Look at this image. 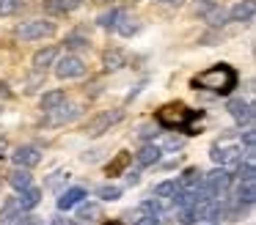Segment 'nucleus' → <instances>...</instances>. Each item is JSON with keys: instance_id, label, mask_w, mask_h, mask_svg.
<instances>
[{"instance_id": "nucleus-1", "label": "nucleus", "mask_w": 256, "mask_h": 225, "mask_svg": "<svg viewBox=\"0 0 256 225\" xmlns=\"http://www.w3.org/2000/svg\"><path fill=\"white\" fill-rule=\"evenodd\" d=\"M237 82H240V74L228 63H215V66H210V69H204L201 74L193 77V88H204V91L220 93V96L232 93L237 88Z\"/></svg>"}, {"instance_id": "nucleus-2", "label": "nucleus", "mask_w": 256, "mask_h": 225, "mask_svg": "<svg viewBox=\"0 0 256 225\" xmlns=\"http://www.w3.org/2000/svg\"><path fill=\"white\" fill-rule=\"evenodd\" d=\"M204 118L201 110H190L182 102H171L166 107L157 110V124L166 126V129H184L188 135H193V121Z\"/></svg>"}, {"instance_id": "nucleus-3", "label": "nucleus", "mask_w": 256, "mask_h": 225, "mask_svg": "<svg viewBox=\"0 0 256 225\" xmlns=\"http://www.w3.org/2000/svg\"><path fill=\"white\" fill-rule=\"evenodd\" d=\"M201 184H204V190L210 198H223L228 192V187H232V173H228L226 168H218V170H212V173H206L204 179H201Z\"/></svg>"}, {"instance_id": "nucleus-4", "label": "nucleus", "mask_w": 256, "mask_h": 225, "mask_svg": "<svg viewBox=\"0 0 256 225\" xmlns=\"http://www.w3.org/2000/svg\"><path fill=\"white\" fill-rule=\"evenodd\" d=\"M56 33V22H47V19H30V22H22L17 30V36L22 41H36V38H44V36H52Z\"/></svg>"}, {"instance_id": "nucleus-5", "label": "nucleus", "mask_w": 256, "mask_h": 225, "mask_svg": "<svg viewBox=\"0 0 256 225\" xmlns=\"http://www.w3.org/2000/svg\"><path fill=\"white\" fill-rule=\"evenodd\" d=\"M56 74L61 77V80H74V77H83V74H86L83 58H78V55L66 52V55H64V58L56 63Z\"/></svg>"}, {"instance_id": "nucleus-6", "label": "nucleus", "mask_w": 256, "mask_h": 225, "mask_svg": "<svg viewBox=\"0 0 256 225\" xmlns=\"http://www.w3.org/2000/svg\"><path fill=\"white\" fill-rule=\"evenodd\" d=\"M118 118H122V110H116V113H100V115H94V118L88 121L86 132H88V137H100L102 132H108Z\"/></svg>"}, {"instance_id": "nucleus-7", "label": "nucleus", "mask_w": 256, "mask_h": 225, "mask_svg": "<svg viewBox=\"0 0 256 225\" xmlns=\"http://www.w3.org/2000/svg\"><path fill=\"white\" fill-rule=\"evenodd\" d=\"M12 159H14V165L17 168H36V165L42 162V151L36 146H20L17 151L12 154Z\"/></svg>"}, {"instance_id": "nucleus-8", "label": "nucleus", "mask_w": 256, "mask_h": 225, "mask_svg": "<svg viewBox=\"0 0 256 225\" xmlns=\"http://www.w3.org/2000/svg\"><path fill=\"white\" fill-rule=\"evenodd\" d=\"M226 110L232 113V118L237 121L240 126H248L250 121H254V107H250V102H245V99H232V102L226 104Z\"/></svg>"}, {"instance_id": "nucleus-9", "label": "nucleus", "mask_w": 256, "mask_h": 225, "mask_svg": "<svg viewBox=\"0 0 256 225\" xmlns=\"http://www.w3.org/2000/svg\"><path fill=\"white\" fill-rule=\"evenodd\" d=\"M254 11H256V3L254 0H240L237 5H232V11H228V19L232 22H254Z\"/></svg>"}, {"instance_id": "nucleus-10", "label": "nucleus", "mask_w": 256, "mask_h": 225, "mask_svg": "<svg viewBox=\"0 0 256 225\" xmlns=\"http://www.w3.org/2000/svg\"><path fill=\"white\" fill-rule=\"evenodd\" d=\"M78 113H80V110L74 107V104H66V102H64L61 107H56V110H50V113H47V115H50V118H47V124H50V126L66 124V121H74V118H78Z\"/></svg>"}, {"instance_id": "nucleus-11", "label": "nucleus", "mask_w": 256, "mask_h": 225, "mask_svg": "<svg viewBox=\"0 0 256 225\" xmlns=\"http://www.w3.org/2000/svg\"><path fill=\"white\" fill-rule=\"evenodd\" d=\"M212 162H218L223 168V165H228V162H240V148L237 146H212Z\"/></svg>"}, {"instance_id": "nucleus-12", "label": "nucleus", "mask_w": 256, "mask_h": 225, "mask_svg": "<svg viewBox=\"0 0 256 225\" xmlns=\"http://www.w3.org/2000/svg\"><path fill=\"white\" fill-rule=\"evenodd\" d=\"M83 198H86V190H80V187H72V190L61 192V198H58V212H69V209H74Z\"/></svg>"}, {"instance_id": "nucleus-13", "label": "nucleus", "mask_w": 256, "mask_h": 225, "mask_svg": "<svg viewBox=\"0 0 256 225\" xmlns=\"http://www.w3.org/2000/svg\"><path fill=\"white\" fill-rule=\"evenodd\" d=\"M116 30L122 33L124 38H130V36H135V33L140 30V25H138V19H135V16H130V14H124V11H118Z\"/></svg>"}, {"instance_id": "nucleus-14", "label": "nucleus", "mask_w": 256, "mask_h": 225, "mask_svg": "<svg viewBox=\"0 0 256 225\" xmlns=\"http://www.w3.org/2000/svg\"><path fill=\"white\" fill-rule=\"evenodd\" d=\"M30 181H34V176H30V170H28V168H17V170H12V173H8V184H12L17 192L28 190Z\"/></svg>"}, {"instance_id": "nucleus-15", "label": "nucleus", "mask_w": 256, "mask_h": 225, "mask_svg": "<svg viewBox=\"0 0 256 225\" xmlns=\"http://www.w3.org/2000/svg\"><path fill=\"white\" fill-rule=\"evenodd\" d=\"M20 214H22V209H20L17 198H8L0 209V225H12L14 220H20Z\"/></svg>"}, {"instance_id": "nucleus-16", "label": "nucleus", "mask_w": 256, "mask_h": 225, "mask_svg": "<svg viewBox=\"0 0 256 225\" xmlns=\"http://www.w3.org/2000/svg\"><path fill=\"white\" fill-rule=\"evenodd\" d=\"M39 201H42V190H36L34 184H30L28 190H22V192H20V198H17V203H20V209H22V212L36 209V206H39Z\"/></svg>"}, {"instance_id": "nucleus-17", "label": "nucleus", "mask_w": 256, "mask_h": 225, "mask_svg": "<svg viewBox=\"0 0 256 225\" xmlns=\"http://www.w3.org/2000/svg\"><path fill=\"white\" fill-rule=\"evenodd\" d=\"M162 148L154 146V143H146V146H140V151L135 154V159H138V165H154L157 159H160Z\"/></svg>"}, {"instance_id": "nucleus-18", "label": "nucleus", "mask_w": 256, "mask_h": 225, "mask_svg": "<svg viewBox=\"0 0 256 225\" xmlns=\"http://www.w3.org/2000/svg\"><path fill=\"white\" fill-rule=\"evenodd\" d=\"M56 55H58V49H56V47H44V49H39V52L34 55V69H36V71H44L47 66L56 63Z\"/></svg>"}, {"instance_id": "nucleus-19", "label": "nucleus", "mask_w": 256, "mask_h": 225, "mask_svg": "<svg viewBox=\"0 0 256 225\" xmlns=\"http://www.w3.org/2000/svg\"><path fill=\"white\" fill-rule=\"evenodd\" d=\"M124 63H127V58H124L122 49H108V52L102 55V66H105L108 71H118Z\"/></svg>"}, {"instance_id": "nucleus-20", "label": "nucleus", "mask_w": 256, "mask_h": 225, "mask_svg": "<svg viewBox=\"0 0 256 225\" xmlns=\"http://www.w3.org/2000/svg\"><path fill=\"white\" fill-rule=\"evenodd\" d=\"M64 102H66V91H47L44 96H42V110L50 113V110L61 107Z\"/></svg>"}, {"instance_id": "nucleus-21", "label": "nucleus", "mask_w": 256, "mask_h": 225, "mask_svg": "<svg viewBox=\"0 0 256 225\" xmlns=\"http://www.w3.org/2000/svg\"><path fill=\"white\" fill-rule=\"evenodd\" d=\"M179 184V190H190V187H198L201 184V170L198 168H188L182 173V179L176 181Z\"/></svg>"}, {"instance_id": "nucleus-22", "label": "nucleus", "mask_w": 256, "mask_h": 225, "mask_svg": "<svg viewBox=\"0 0 256 225\" xmlns=\"http://www.w3.org/2000/svg\"><path fill=\"white\" fill-rule=\"evenodd\" d=\"M204 19L210 22L212 27H220V25H226V19H228V11H226V8H220V5H212V8L204 14Z\"/></svg>"}, {"instance_id": "nucleus-23", "label": "nucleus", "mask_w": 256, "mask_h": 225, "mask_svg": "<svg viewBox=\"0 0 256 225\" xmlns=\"http://www.w3.org/2000/svg\"><path fill=\"white\" fill-rule=\"evenodd\" d=\"M254 198H256L254 181H240V192H237V201L242 203V206H254Z\"/></svg>"}, {"instance_id": "nucleus-24", "label": "nucleus", "mask_w": 256, "mask_h": 225, "mask_svg": "<svg viewBox=\"0 0 256 225\" xmlns=\"http://www.w3.org/2000/svg\"><path fill=\"white\" fill-rule=\"evenodd\" d=\"M130 159H132V154H130V151H122V154L116 157V162H110V165H108V176H116V173H122V170L130 165Z\"/></svg>"}, {"instance_id": "nucleus-25", "label": "nucleus", "mask_w": 256, "mask_h": 225, "mask_svg": "<svg viewBox=\"0 0 256 225\" xmlns=\"http://www.w3.org/2000/svg\"><path fill=\"white\" fill-rule=\"evenodd\" d=\"M96 198H102V201H118V198H122V187H116V184H102L100 190H96Z\"/></svg>"}, {"instance_id": "nucleus-26", "label": "nucleus", "mask_w": 256, "mask_h": 225, "mask_svg": "<svg viewBox=\"0 0 256 225\" xmlns=\"http://www.w3.org/2000/svg\"><path fill=\"white\" fill-rule=\"evenodd\" d=\"M42 85H44V71H36L34 69V74L25 80V93H36Z\"/></svg>"}, {"instance_id": "nucleus-27", "label": "nucleus", "mask_w": 256, "mask_h": 225, "mask_svg": "<svg viewBox=\"0 0 256 225\" xmlns=\"http://www.w3.org/2000/svg\"><path fill=\"white\" fill-rule=\"evenodd\" d=\"M42 5H44V11H47V14H52V16H61V14H66V11H69V5L64 3V0H44Z\"/></svg>"}, {"instance_id": "nucleus-28", "label": "nucleus", "mask_w": 256, "mask_h": 225, "mask_svg": "<svg viewBox=\"0 0 256 225\" xmlns=\"http://www.w3.org/2000/svg\"><path fill=\"white\" fill-rule=\"evenodd\" d=\"M237 179L240 181H254L256 179V168H254V159H248V162H240V170H237Z\"/></svg>"}, {"instance_id": "nucleus-29", "label": "nucleus", "mask_w": 256, "mask_h": 225, "mask_svg": "<svg viewBox=\"0 0 256 225\" xmlns=\"http://www.w3.org/2000/svg\"><path fill=\"white\" fill-rule=\"evenodd\" d=\"M176 190H179L176 181H162V184L154 187V195L157 198H174V192H176Z\"/></svg>"}, {"instance_id": "nucleus-30", "label": "nucleus", "mask_w": 256, "mask_h": 225, "mask_svg": "<svg viewBox=\"0 0 256 225\" xmlns=\"http://www.w3.org/2000/svg\"><path fill=\"white\" fill-rule=\"evenodd\" d=\"M116 19H118V8H110V11L96 16V22H100L102 27H116Z\"/></svg>"}, {"instance_id": "nucleus-31", "label": "nucleus", "mask_w": 256, "mask_h": 225, "mask_svg": "<svg viewBox=\"0 0 256 225\" xmlns=\"http://www.w3.org/2000/svg\"><path fill=\"white\" fill-rule=\"evenodd\" d=\"M100 206L96 203H88V206H83L80 209V214H78V220H83V223H91V217H100Z\"/></svg>"}, {"instance_id": "nucleus-32", "label": "nucleus", "mask_w": 256, "mask_h": 225, "mask_svg": "<svg viewBox=\"0 0 256 225\" xmlns=\"http://www.w3.org/2000/svg\"><path fill=\"white\" fill-rule=\"evenodd\" d=\"M66 44L69 49H83V47H88V38H83V36H78V33H72V36H66Z\"/></svg>"}, {"instance_id": "nucleus-33", "label": "nucleus", "mask_w": 256, "mask_h": 225, "mask_svg": "<svg viewBox=\"0 0 256 225\" xmlns=\"http://www.w3.org/2000/svg\"><path fill=\"white\" fill-rule=\"evenodd\" d=\"M179 223H182V225H193V223H196V209H193V206L179 209Z\"/></svg>"}, {"instance_id": "nucleus-34", "label": "nucleus", "mask_w": 256, "mask_h": 225, "mask_svg": "<svg viewBox=\"0 0 256 225\" xmlns=\"http://www.w3.org/2000/svg\"><path fill=\"white\" fill-rule=\"evenodd\" d=\"M17 11V0H0V16H12Z\"/></svg>"}, {"instance_id": "nucleus-35", "label": "nucleus", "mask_w": 256, "mask_h": 225, "mask_svg": "<svg viewBox=\"0 0 256 225\" xmlns=\"http://www.w3.org/2000/svg\"><path fill=\"white\" fill-rule=\"evenodd\" d=\"M242 143L248 146V159H254V143H256V132H254V129H248V132L242 135Z\"/></svg>"}, {"instance_id": "nucleus-36", "label": "nucleus", "mask_w": 256, "mask_h": 225, "mask_svg": "<svg viewBox=\"0 0 256 225\" xmlns=\"http://www.w3.org/2000/svg\"><path fill=\"white\" fill-rule=\"evenodd\" d=\"M135 225H160V217H157V214H146V217H140Z\"/></svg>"}, {"instance_id": "nucleus-37", "label": "nucleus", "mask_w": 256, "mask_h": 225, "mask_svg": "<svg viewBox=\"0 0 256 225\" xmlns=\"http://www.w3.org/2000/svg\"><path fill=\"white\" fill-rule=\"evenodd\" d=\"M212 5H215V3H212V0H201V3H198V5H196V14H201V16H204V14H206V11H210V8H212Z\"/></svg>"}, {"instance_id": "nucleus-38", "label": "nucleus", "mask_w": 256, "mask_h": 225, "mask_svg": "<svg viewBox=\"0 0 256 225\" xmlns=\"http://www.w3.org/2000/svg\"><path fill=\"white\" fill-rule=\"evenodd\" d=\"M6 157H8V140L0 135V159H6Z\"/></svg>"}, {"instance_id": "nucleus-39", "label": "nucleus", "mask_w": 256, "mask_h": 225, "mask_svg": "<svg viewBox=\"0 0 256 225\" xmlns=\"http://www.w3.org/2000/svg\"><path fill=\"white\" fill-rule=\"evenodd\" d=\"M138 181H140V176H138V173H127V184H130V187H135Z\"/></svg>"}, {"instance_id": "nucleus-40", "label": "nucleus", "mask_w": 256, "mask_h": 225, "mask_svg": "<svg viewBox=\"0 0 256 225\" xmlns=\"http://www.w3.org/2000/svg\"><path fill=\"white\" fill-rule=\"evenodd\" d=\"M20 225H39L36 217H20Z\"/></svg>"}, {"instance_id": "nucleus-41", "label": "nucleus", "mask_w": 256, "mask_h": 225, "mask_svg": "<svg viewBox=\"0 0 256 225\" xmlns=\"http://www.w3.org/2000/svg\"><path fill=\"white\" fill-rule=\"evenodd\" d=\"M166 148H182V140H176V137H171V140L166 143Z\"/></svg>"}, {"instance_id": "nucleus-42", "label": "nucleus", "mask_w": 256, "mask_h": 225, "mask_svg": "<svg viewBox=\"0 0 256 225\" xmlns=\"http://www.w3.org/2000/svg\"><path fill=\"white\" fill-rule=\"evenodd\" d=\"M64 3L69 5V11H72V8H78V5H83V0H64Z\"/></svg>"}, {"instance_id": "nucleus-43", "label": "nucleus", "mask_w": 256, "mask_h": 225, "mask_svg": "<svg viewBox=\"0 0 256 225\" xmlns=\"http://www.w3.org/2000/svg\"><path fill=\"white\" fill-rule=\"evenodd\" d=\"M50 225H69V223H66L64 217H52V220H50Z\"/></svg>"}, {"instance_id": "nucleus-44", "label": "nucleus", "mask_w": 256, "mask_h": 225, "mask_svg": "<svg viewBox=\"0 0 256 225\" xmlns=\"http://www.w3.org/2000/svg\"><path fill=\"white\" fill-rule=\"evenodd\" d=\"M160 3H166V5H182L184 0H160Z\"/></svg>"}, {"instance_id": "nucleus-45", "label": "nucleus", "mask_w": 256, "mask_h": 225, "mask_svg": "<svg viewBox=\"0 0 256 225\" xmlns=\"http://www.w3.org/2000/svg\"><path fill=\"white\" fill-rule=\"evenodd\" d=\"M0 93H3V96H12V93H8V85H6V82H0Z\"/></svg>"}, {"instance_id": "nucleus-46", "label": "nucleus", "mask_w": 256, "mask_h": 225, "mask_svg": "<svg viewBox=\"0 0 256 225\" xmlns=\"http://www.w3.org/2000/svg\"><path fill=\"white\" fill-rule=\"evenodd\" d=\"M102 225H122L118 220H110V223H102Z\"/></svg>"}, {"instance_id": "nucleus-47", "label": "nucleus", "mask_w": 256, "mask_h": 225, "mask_svg": "<svg viewBox=\"0 0 256 225\" xmlns=\"http://www.w3.org/2000/svg\"><path fill=\"white\" fill-rule=\"evenodd\" d=\"M206 225H215V223H206Z\"/></svg>"}, {"instance_id": "nucleus-48", "label": "nucleus", "mask_w": 256, "mask_h": 225, "mask_svg": "<svg viewBox=\"0 0 256 225\" xmlns=\"http://www.w3.org/2000/svg\"><path fill=\"white\" fill-rule=\"evenodd\" d=\"M132 3H138V0H132Z\"/></svg>"}]
</instances>
